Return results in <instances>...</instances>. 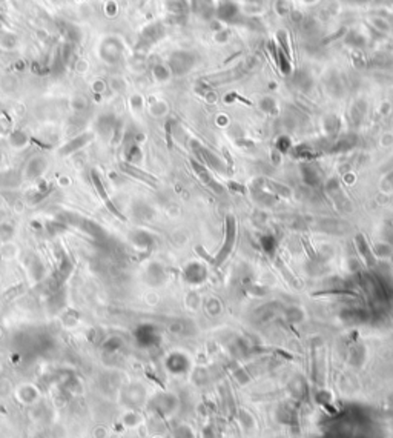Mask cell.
Returning <instances> with one entry per match:
<instances>
[{"mask_svg":"<svg viewBox=\"0 0 393 438\" xmlns=\"http://www.w3.org/2000/svg\"><path fill=\"white\" fill-rule=\"evenodd\" d=\"M62 218V223L65 225H71L74 226L75 229H79V231L88 234L94 238H102L105 235V231L98 226L95 222L89 220V218H85V217H80V215H72V214H63L60 215Z\"/></svg>","mask_w":393,"mask_h":438,"instance_id":"6da1fadb","label":"cell"},{"mask_svg":"<svg viewBox=\"0 0 393 438\" xmlns=\"http://www.w3.org/2000/svg\"><path fill=\"white\" fill-rule=\"evenodd\" d=\"M235 240H237V222L232 215H227L226 217V229H224V242H223L220 251H218L217 258L214 260V265L220 266L221 263L231 255L234 245H235Z\"/></svg>","mask_w":393,"mask_h":438,"instance_id":"7a4b0ae2","label":"cell"},{"mask_svg":"<svg viewBox=\"0 0 393 438\" xmlns=\"http://www.w3.org/2000/svg\"><path fill=\"white\" fill-rule=\"evenodd\" d=\"M48 166H49V160L45 156H42V154L32 156L26 161V165L23 166V172H22L23 180L25 182H39L42 179V175L46 172Z\"/></svg>","mask_w":393,"mask_h":438,"instance_id":"3957f363","label":"cell"},{"mask_svg":"<svg viewBox=\"0 0 393 438\" xmlns=\"http://www.w3.org/2000/svg\"><path fill=\"white\" fill-rule=\"evenodd\" d=\"M91 182H92V184H94V188H95L98 197H100V199H102V202L105 203V206L108 207V209L111 211V214L115 215L117 218H120V220H122V222H125V220H126V217H125L123 212L120 211L118 207L114 205V202L111 200V195H108V191H106L105 184H103V182H102V179H100V174H98L95 169L91 171Z\"/></svg>","mask_w":393,"mask_h":438,"instance_id":"277c9868","label":"cell"},{"mask_svg":"<svg viewBox=\"0 0 393 438\" xmlns=\"http://www.w3.org/2000/svg\"><path fill=\"white\" fill-rule=\"evenodd\" d=\"M92 138H94L92 133H82L77 137H74L72 140H69L65 146H62L59 152H60L62 156H71V154H74V152L80 151L83 146L88 145Z\"/></svg>","mask_w":393,"mask_h":438,"instance_id":"5b68a950","label":"cell"},{"mask_svg":"<svg viewBox=\"0 0 393 438\" xmlns=\"http://www.w3.org/2000/svg\"><path fill=\"white\" fill-rule=\"evenodd\" d=\"M206 277H207V271L203 265H200V263L194 261L184 268V278L192 284L203 283L206 280Z\"/></svg>","mask_w":393,"mask_h":438,"instance_id":"8992f818","label":"cell"},{"mask_svg":"<svg viewBox=\"0 0 393 438\" xmlns=\"http://www.w3.org/2000/svg\"><path fill=\"white\" fill-rule=\"evenodd\" d=\"M194 151H195V154L198 156V157H201V160L206 163L207 166H211L212 169H215V171H220V172H224L226 171V166L223 165V161L218 159L215 154H212L211 151H207L206 148H203V146H200V145H195L194 146Z\"/></svg>","mask_w":393,"mask_h":438,"instance_id":"52a82bcc","label":"cell"},{"mask_svg":"<svg viewBox=\"0 0 393 438\" xmlns=\"http://www.w3.org/2000/svg\"><path fill=\"white\" fill-rule=\"evenodd\" d=\"M191 165H192V168H194L195 174L198 175L200 180H201L204 184H207L211 189H214V191H215V192H218V194L223 192V188H221V186H220V184H218V183L214 180V177H212V175L209 174V171H207V169H206L203 165H200V163H196L195 160H192V161H191Z\"/></svg>","mask_w":393,"mask_h":438,"instance_id":"ba28073f","label":"cell"},{"mask_svg":"<svg viewBox=\"0 0 393 438\" xmlns=\"http://www.w3.org/2000/svg\"><path fill=\"white\" fill-rule=\"evenodd\" d=\"M315 229H318L321 232H327V234H344L349 231V226L343 222L327 218V220H318V225L315 226Z\"/></svg>","mask_w":393,"mask_h":438,"instance_id":"9c48e42d","label":"cell"},{"mask_svg":"<svg viewBox=\"0 0 393 438\" xmlns=\"http://www.w3.org/2000/svg\"><path fill=\"white\" fill-rule=\"evenodd\" d=\"M355 245H356V249H358L359 255H361V257H363V260L366 261V265H367L369 268H373V266H375V257H373V251L370 249V246L367 245V242H366V237H364V235H361V234H358V235L355 237Z\"/></svg>","mask_w":393,"mask_h":438,"instance_id":"30bf717a","label":"cell"},{"mask_svg":"<svg viewBox=\"0 0 393 438\" xmlns=\"http://www.w3.org/2000/svg\"><path fill=\"white\" fill-rule=\"evenodd\" d=\"M131 243L138 251H149L154 246V237L146 231H134L131 234Z\"/></svg>","mask_w":393,"mask_h":438,"instance_id":"8fae6325","label":"cell"},{"mask_svg":"<svg viewBox=\"0 0 393 438\" xmlns=\"http://www.w3.org/2000/svg\"><path fill=\"white\" fill-rule=\"evenodd\" d=\"M120 168H122V171L125 172V174H128V175H131V177H134V179H137V180H140V182H145V183H148V184H151V186H155V183H157V179L155 177H152V175H149V174H146V172H143V171H140L137 166H134V165H129V163H122V165H120Z\"/></svg>","mask_w":393,"mask_h":438,"instance_id":"7c38bea8","label":"cell"},{"mask_svg":"<svg viewBox=\"0 0 393 438\" xmlns=\"http://www.w3.org/2000/svg\"><path fill=\"white\" fill-rule=\"evenodd\" d=\"M301 175H303V182L309 186H318L321 183V174L318 172V169L310 165H304L301 168Z\"/></svg>","mask_w":393,"mask_h":438,"instance_id":"4fadbf2b","label":"cell"},{"mask_svg":"<svg viewBox=\"0 0 393 438\" xmlns=\"http://www.w3.org/2000/svg\"><path fill=\"white\" fill-rule=\"evenodd\" d=\"M168 366L172 372H184L189 366V360L183 354H172L168 360Z\"/></svg>","mask_w":393,"mask_h":438,"instance_id":"5bb4252c","label":"cell"},{"mask_svg":"<svg viewBox=\"0 0 393 438\" xmlns=\"http://www.w3.org/2000/svg\"><path fill=\"white\" fill-rule=\"evenodd\" d=\"M125 157H126V163L135 166L143 159V154H141V149L138 148V145L131 143L125 148Z\"/></svg>","mask_w":393,"mask_h":438,"instance_id":"9a60e30c","label":"cell"},{"mask_svg":"<svg viewBox=\"0 0 393 438\" xmlns=\"http://www.w3.org/2000/svg\"><path fill=\"white\" fill-rule=\"evenodd\" d=\"M28 141H29V138H28V136L23 133V131L16 129V131H11V133H9V143H11V146L16 148V149L26 148Z\"/></svg>","mask_w":393,"mask_h":438,"instance_id":"2e32d148","label":"cell"},{"mask_svg":"<svg viewBox=\"0 0 393 438\" xmlns=\"http://www.w3.org/2000/svg\"><path fill=\"white\" fill-rule=\"evenodd\" d=\"M261 248H263V251L266 254H274L277 251V238L274 235H264L263 238H261Z\"/></svg>","mask_w":393,"mask_h":438,"instance_id":"e0dca14e","label":"cell"},{"mask_svg":"<svg viewBox=\"0 0 393 438\" xmlns=\"http://www.w3.org/2000/svg\"><path fill=\"white\" fill-rule=\"evenodd\" d=\"M14 235V226L8 223V222H2L0 223V242H9Z\"/></svg>","mask_w":393,"mask_h":438,"instance_id":"ac0fdd59","label":"cell"},{"mask_svg":"<svg viewBox=\"0 0 393 438\" xmlns=\"http://www.w3.org/2000/svg\"><path fill=\"white\" fill-rule=\"evenodd\" d=\"M148 277H149V280L155 278V281H160V280H163V277H165V271H163V268L160 265L154 263V265H151L148 269Z\"/></svg>","mask_w":393,"mask_h":438,"instance_id":"d6986e66","label":"cell"},{"mask_svg":"<svg viewBox=\"0 0 393 438\" xmlns=\"http://www.w3.org/2000/svg\"><path fill=\"white\" fill-rule=\"evenodd\" d=\"M277 148H278L280 151H283V152L289 151V148H290V140L286 138V137H281V138L277 141Z\"/></svg>","mask_w":393,"mask_h":438,"instance_id":"ffe728a7","label":"cell"},{"mask_svg":"<svg viewBox=\"0 0 393 438\" xmlns=\"http://www.w3.org/2000/svg\"><path fill=\"white\" fill-rule=\"evenodd\" d=\"M94 90H95L97 92H102V91L105 90V83H103L102 80H100V82H95V83H94Z\"/></svg>","mask_w":393,"mask_h":438,"instance_id":"44dd1931","label":"cell"},{"mask_svg":"<svg viewBox=\"0 0 393 438\" xmlns=\"http://www.w3.org/2000/svg\"><path fill=\"white\" fill-rule=\"evenodd\" d=\"M3 152H2V149H0V166H2V163H3Z\"/></svg>","mask_w":393,"mask_h":438,"instance_id":"7402d4cb","label":"cell"}]
</instances>
